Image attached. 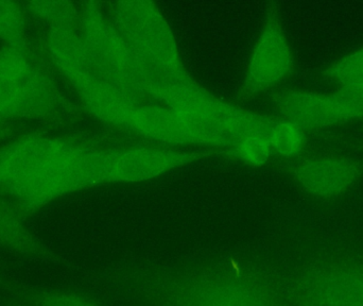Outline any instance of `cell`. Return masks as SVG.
<instances>
[{
  "label": "cell",
  "mask_w": 363,
  "mask_h": 306,
  "mask_svg": "<svg viewBox=\"0 0 363 306\" xmlns=\"http://www.w3.org/2000/svg\"><path fill=\"white\" fill-rule=\"evenodd\" d=\"M138 288L155 306H292L284 279L252 264L155 271Z\"/></svg>",
  "instance_id": "6da1fadb"
},
{
  "label": "cell",
  "mask_w": 363,
  "mask_h": 306,
  "mask_svg": "<svg viewBox=\"0 0 363 306\" xmlns=\"http://www.w3.org/2000/svg\"><path fill=\"white\" fill-rule=\"evenodd\" d=\"M89 163L62 141L28 136L0 151V187L27 213L84 183Z\"/></svg>",
  "instance_id": "7a4b0ae2"
},
{
  "label": "cell",
  "mask_w": 363,
  "mask_h": 306,
  "mask_svg": "<svg viewBox=\"0 0 363 306\" xmlns=\"http://www.w3.org/2000/svg\"><path fill=\"white\" fill-rule=\"evenodd\" d=\"M284 283L292 306H363V256L332 252L315 256Z\"/></svg>",
  "instance_id": "3957f363"
},
{
  "label": "cell",
  "mask_w": 363,
  "mask_h": 306,
  "mask_svg": "<svg viewBox=\"0 0 363 306\" xmlns=\"http://www.w3.org/2000/svg\"><path fill=\"white\" fill-rule=\"evenodd\" d=\"M291 175L313 199L334 200L345 196L362 179L363 162L343 154H322L296 163Z\"/></svg>",
  "instance_id": "277c9868"
},
{
  "label": "cell",
  "mask_w": 363,
  "mask_h": 306,
  "mask_svg": "<svg viewBox=\"0 0 363 306\" xmlns=\"http://www.w3.org/2000/svg\"><path fill=\"white\" fill-rule=\"evenodd\" d=\"M0 79L8 83L18 97L23 117L40 119L55 109L52 85L23 51L0 49Z\"/></svg>",
  "instance_id": "5b68a950"
},
{
  "label": "cell",
  "mask_w": 363,
  "mask_h": 306,
  "mask_svg": "<svg viewBox=\"0 0 363 306\" xmlns=\"http://www.w3.org/2000/svg\"><path fill=\"white\" fill-rule=\"evenodd\" d=\"M286 119L303 130H320L356 121L330 95L308 91H287L277 98Z\"/></svg>",
  "instance_id": "8992f818"
},
{
  "label": "cell",
  "mask_w": 363,
  "mask_h": 306,
  "mask_svg": "<svg viewBox=\"0 0 363 306\" xmlns=\"http://www.w3.org/2000/svg\"><path fill=\"white\" fill-rule=\"evenodd\" d=\"M51 60L77 87L91 78V59L84 43L67 26H52L47 38Z\"/></svg>",
  "instance_id": "52a82bcc"
},
{
  "label": "cell",
  "mask_w": 363,
  "mask_h": 306,
  "mask_svg": "<svg viewBox=\"0 0 363 306\" xmlns=\"http://www.w3.org/2000/svg\"><path fill=\"white\" fill-rule=\"evenodd\" d=\"M256 63V78L267 85L281 82L294 70L291 50L277 21H273L267 29L257 50Z\"/></svg>",
  "instance_id": "ba28073f"
},
{
  "label": "cell",
  "mask_w": 363,
  "mask_h": 306,
  "mask_svg": "<svg viewBox=\"0 0 363 306\" xmlns=\"http://www.w3.org/2000/svg\"><path fill=\"white\" fill-rule=\"evenodd\" d=\"M25 212L16 202L0 196V246L26 256L53 258L55 256L29 232Z\"/></svg>",
  "instance_id": "9c48e42d"
},
{
  "label": "cell",
  "mask_w": 363,
  "mask_h": 306,
  "mask_svg": "<svg viewBox=\"0 0 363 306\" xmlns=\"http://www.w3.org/2000/svg\"><path fill=\"white\" fill-rule=\"evenodd\" d=\"M0 38L6 47L26 53L25 18L17 2L0 1Z\"/></svg>",
  "instance_id": "30bf717a"
},
{
  "label": "cell",
  "mask_w": 363,
  "mask_h": 306,
  "mask_svg": "<svg viewBox=\"0 0 363 306\" xmlns=\"http://www.w3.org/2000/svg\"><path fill=\"white\" fill-rule=\"evenodd\" d=\"M268 138L270 146L286 158L298 155L306 146L305 130L288 119L274 124Z\"/></svg>",
  "instance_id": "8fae6325"
},
{
  "label": "cell",
  "mask_w": 363,
  "mask_h": 306,
  "mask_svg": "<svg viewBox=\"0 0 363 306\" xmlns=\"http://www.w3.org/2000/svg\"><path fill=\"white\" fill-rule=\"evenodd\" d=\"M321 76L337 87L363 82V47L330 64Z\"/></svg>",
  "instance_id": "7c38bea8"
},
{
  "label": "cell",
  "mask_w": 363,
  "mask_h": 306,
  "mask_svg": "<svg viewBox=\"0 0 363 306\" xmlns=\"http://www.w3.org/2000/svg\"><path fill=\"white\" fill-rule=\"evenodd\" d=\"M32 306H100L93 299L82 295L55 290H38L27 295Z\"/></svg>",
  "instance_id": "4fadbf2b"
},
{
  "label": "cell",
  "mask_w": 363,
  "mask_h": 306,
  "mask_svg": "<svg viewBox=\"0 0 363 306\" xmlns=\"http://www.w3.org/2000/svg\"><path fill=\"white\" fill-rule=\"evenodd\" d=\"M31 14L51 21L53 26H68L74 18V8L68 2L30 1L25 4Z\"/></svg>",
  "instance_id": "5bb4252c"
},
{
  "label": "cell",
  "mask_w": 363,
  "mask_h": 306,
  "mask_svg": "<svg viewBox=\"0 0 363 306\" xmlns=\"http://www.w3.org/2000/svg\"><path fill=\"white\" fill-rule=\"evenodd\" d=\"M330 96L345 106L356 121L363 119V82L337 87Z\"/></svg>",
  "instance_id": "9a60e30c"
},
{
  "label": "cell",
  "mask_w": 363,
  "mask_h": 306,
  "mask_svg": "<svg viewBox=\"0 0 363 306\" xmlns=\"http://www.w3.org/2000/svg\"><path fill=\"white\" fill-rule=\"evenodd\" d=\"M23 117L21 102L14 89L0 79V119Z\"/></svg>",
  "instance_id": "2e32d148"
},
{
  "label": "cell",
  "mask_w": 363,
  "mask_h": 306,
  "mask_svg": "<svg viewBox=\"0 0 363 306\" xmlns=\"http://www.w3.org/2000/svg\"><path fill=\"white\" fill-rule=\"evenodd\" d=\"M12 126L8 121L0 119V142L8 138L9 136L12 133Z\"/></svg>",
  "instance_id": "e0dca14e"
}]
</instances>
